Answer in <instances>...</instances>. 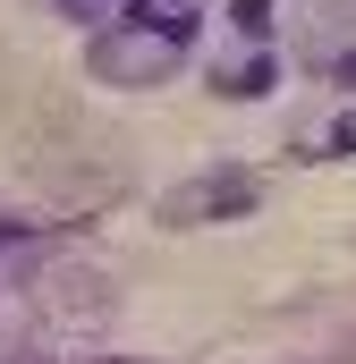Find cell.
Wrapping results in <instances>:
<instances>
[{
	"label": "cell",
	"instance_id": "1",
	"mask_svg": "<svg viewBox=\"0 0 356 364\" xmlns=\"http://www.w3.org/2000/svg\"><path fill=\"white\" fill-rule=\"evenodd\" d=\"M0 186L9 195H51V203L119 195V136L60 77L17 60L9 43H0Z\"/></svg>",
	"mask_w": 356,
	"mask_h": 364
},
{
	"label": "cell",
	"instance_id": "2",
	"mask_svg": "<svg viewBox=\"0 0 356 364\" xmlns=\"http://www.w3.org/2000/svg\"><path fill=\"white\" fill-rule=\"evenodd\" d=\"M255 195H263V186L246 178V170H229V178L212 170V178L162 195V220H170V229H195V220H212V212H255Z\"/></svg>",
	"mask_w": 356,
	"mask_h": 364
},
{
	"label": "cell",
	"instance_id": "3",
	"mask_svg": "<svg viewBox=\"0 0 356 364\" xmlns=\"http://www.w3.org/2000/svg\"><path fill=\"white\" fill-rule=\"evenodd\" d=\"M85 68L102 85H127V77H170L178 68V43H145V51H127V43H93Z\"/></svg>",
	"mask_w": 356,
	"mask_h": 364
},
{
	"label": "cell",
	"instance_id": "4",
	"mask_svg": "<svg viewBox=\"0 0 356 364\" xmlns=\"http://www.w3.org/2000/svg\"><path fill=\"white\" fill-rule=\"evenodd\" d=\"M271 17V0H238V26H263Z\"/></svg>",
	"mask_w": 356,
	"mask_h": 364
},
{
	"label": "cell",
	"instance_id": "5",
	"mask_svg": "<svg viewBox=\"0 0 356 364\" xmlns=\"http://www.w3.org/2000/svg\"><path fill=\"white\" fill-rule=\"evenodd\" d=\"M331 153H356V119H340V127H331Z\"/></svg>",
	"mask_w": 356,
	"mask_h": 364
}]
</instances>
